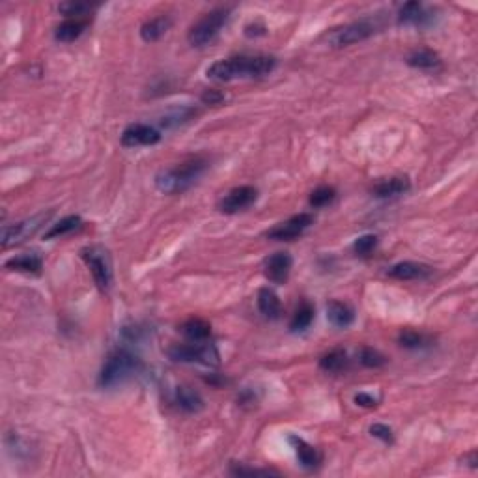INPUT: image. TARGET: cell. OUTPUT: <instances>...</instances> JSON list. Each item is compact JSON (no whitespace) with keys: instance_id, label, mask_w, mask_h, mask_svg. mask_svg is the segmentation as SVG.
I'll return each mask as SVG.
<instances>
[{"instance_id":"8d00e7d4","label":"cell","mask_w":478,"mask_h":478,"mask_svg":"<svg viewBox=\"0 0 478 478\" xmlns=\"http://www.w3.org/2000/svg\"><path fill=\"white\" fill-rule=\"evenodd\" d=\"M245 34L249 36V38H256V36H263L266 34V27H263L262 23H252V24H247L245 27Z\"/></svg>"},{"instance_id":"f1b7e54d","label":"cell","mask_w":478,"mask_h":478,"mask_svg":"<svg viewBox=\"0 0 478 478\" xmlns=\"http://www.w3.org/2000/svg\"><path fill=\"white\" fill-rule=\"evenodd\" d=\"M358 361L361 365L366 366V368H382V366L387 365V357L383 355L382 352H377L374 347H361L358 352Z\"/></svg>"},{"instance_id":"9c48e42d","label":"cell","mask_w":478,"mask_h":478,"mask_svg":"<svg viewBox=\"0 0 478 478\" xmlns=\"http://www.w3.org/2000/svg\"><path fill=\"white\" fill-rule=\"evenodd\" d=\"M312 224V213H299V215L290 217L288 221L275 224L271 230H268L266 236H268L269 239H275V241H294V239L301 238L303 233L307 232Z\"/></svg>"},{"instance_id":"9a60e30c","label":"cell","mask_w":478,"mask_h":478,"mask_svg":"<svg viewBox=\"0 0 478 478\" xmlns=\"http://www.w3.org/2000/svg\"><path fill=\"white\" fill-rule=\"evenodd\" d=\"M410 187L411 183L407 178H389V180H383V182L376 183V185L372 187V194H374L376 198H394V196H400V194L407 193Z\"/></svg>"},{"instance_id":"e575fe53","label":"cell","mask_w":478,"mask_h":478,"mask_svg":"<svg viewBox=\"0 0 478 478\" xmlns=\"http://www.w3.org/2000/svg\"><path fill=\"white\" fill-rule=\"evenodd\" d=\"M377 402H379V400L374 398V396L368 393L355 394V404L361 405V407H376Z\"/></svg>"},{"instance_id":"4dcf8cb0","label":"cell","mask_w":478,"mask_h":478,"mask_svg":"<svg viewBox=\"0 0 478 478\" xmlns=\"http://www.w3.org/2000/svg\"><path fill=\"white\" fill-rule=\"evenodd\" d=\"M335 198H336L335 189L329 187V185H321V187L314 189L308 202H310L312 208H325V205H329Z\"/></svg>"},{"instance_id":"d6986e66","label":"cell","mask_w":478,"mask_h":478,"mask_svg":"<svg viewBox=\"0 0 478 478\" xmlns=\"http://www.w3.org/2000/svg\"><path fill=\"white\" fill-rule=\"evenodd\" d=\"M258 308L263 314V318L268 319H279L282 316L280 299L271 288H260V291H258Z\"/></svg>"},{"instance_id":"5bb4252c","label":"cell","mask_w":478,"mask_h":478,"mask_svg":"<svg viewBox=\"0 0 478 478\" xmlns=\"http://www.w3.org/2000/svg\"><path fill=\"white\" fill-rule=\"evenodd\" d=\"M290 443L294 447V450H296L297 460H299V463L305 469H316V467H319L321 454H319V450L316 447L308 444L305 439L297 437V435H290Z\"/></svg>"},{"instance_id":"1f68e13d","label":"cell","mask_w":478,"mask_h":478,"mask_svg":"<svg viewBox=\"0 0 478 478\" xmlns=\"http://www.w3.org/2000/svg\"><path fill=\"white\" fill-rule=\"evenodd\" d=\"M376 247H377L376 236H374V233H365V236H361V238L355 239V243H353V252H355L357 256H368V254L374 252Z\"/></svg>"},{"instance_id":"4fadbf2b","label":"cell","mask_w":478,"mask_h":478,"mask_svg":"<svg viewBox=\"0 0 478 478\" xmlns=\"http://www.w3.org/2000/svg\"><path fill=\"white\" fill-rule=\"evenodd\" d=\"M400 24H415V27H426L432 23V15L428 12L422 2H405L398 12Z\"/></svg>"},{"instance_id":"7a4b0ae2","label":"cell","mask_w":478,"mask_h":478,"mask_svg":"<svg viewBox=\"0 0 478 478\" xmlns=\"http://www.w3.org/2000/svg\"><path fill=\"white\" fill-rule=\"evenodd\" d=\"M208 165L210 163L202 159V157H193V159L183 161L182 165L161 171L155 176V187L165 194L183 193V191H187L191 185L198 182V178L204 174Z\"/></svg>"},{"instance_id":"277c9868","label":"cell","mask_w":478,"mask_h":478,"mask_svg":"<svg viewBox=\"0 0 478 478\" xmlns=\"http://www.w3.org/2000/svg\"><path fill=\"white\" fill-rule=\"evenodd\" d=\"M228 17H230L228 8H217V10L205 13L204 17H200L189 30V43L193 47H205L213 43L217 36L221 34V30L224 29V24L228 23Z\"/></svg>"},{"instance_id":"d6a6232c","label":"cell","mask_w":478,"mask_h":478,"mask_svg":"<svg viewBox=\"0 0 478 478\" xmlns=\"http://www.w3.org/2000/svg\"><path fill=\"white\" fill-rule=\"evenodd\" d=\"M230 472L236 475V477H269V475H277V477H279L280 475V472L275 471V469H258V467L239 465V463H232Z\"/></svg>"},{"instance_id":"603a6c76","label":"cell","mask_w":478,"mask_h":478,"mask_svg":"<svg viewBox=\"0 0 478 478\" xmlns=\"http://www.w3.org/2000/svg\"><path fill=\"white\" fill-rule=\"evenodd\" d=\"M171 24H172L171 17H166V15L150 19V21H146V23L143 24V29H140V38H143L146 43L157 41L159 38H163V36L168 32Z\"/></svg>"},{"instance_id":"484cf974","label":"cell","mask_w":478,"mask_h":478,"mask_svg":"<svg viewBox=\"0 0 478 478\" xmlns=\"http://www.w3.org/2000/svg\"><path fill=\"white\" fill-rule=\"evenodd\" d=\"M80 224H82V219H80L79 215L64 217V219H60L58 222H55V224H52V226L47 230L43 238L45 239L64 238V236H68V233L75 232V230H79Z\"/></svg>"},{"instance_id":"8992f818","label":"cell","mask_w":478,"mask_h":478,"mask_svg":"<svg viewBox=\"0 0 478 478\" xmlns=\"http://www.w3.org/2000/svg\"><path fill=\"white\" fill-rule=\"evenodd\" d=\"M379 24L374 21V19H361V21H355V23L344 24L340 29L331 30L327 34V43H329L333 49H342V47H349L353 43H358V41H365L368 38L376 34Z\"/></svg>"},{"instance_id":"8fae6325","label":"cell","mask_w":478,"mask_h":478,"mask_svg":"<svg viewBox=\"0 0 478 478\" xmlns=\"http://www.w3.org/2000/svg\"><path fill=\"white\" fill-rule=\"evenodd\" d=\"M122 146L137 148V146H154L161 140V133L146 124H131L122 133Z\"/></svg>"},{"instance_id":"4316f807","label":"cell","mask_w":478,"mask_h":478,"mask_svg":"<svg viewBox=\"0 0 478 478\" xmlns=\"http://www.w3.org/2000/svg\"><path fill=\"white\" fill-rule=\"evenodd\" d=\"M314 321V307L310 303H303L301 307L297 308L294 318L290 321V331L291 333H301V331L308 329L310 324Z\"/></svg>"},{"instance_id":"d590c367","label":"cell","mask_w":478,"mask_h":478,"mask_svg":"<svg viewBox=\"0 0 478 478\" xmlns=\"http://www.w3.org/2000/svg\"><path fill=\"white\" fill-rule=\"evenodd\" d=\"M202 101H204L205 105H219L221 101H224V96L217 90H205L204 94H202Z\"/></svg>"},{"instance_id":"5b68a950","label":"cell","mask_w":478,"mask_h":478,"mask_svg":"<svg viewBox=\"0 0 478 478\" xmlns=\"http://www.w3.org/2000/svg\"><path fill=\"white\" fill-rule=\"evenodd\" d=\"M166 355L176 363H196L204 366L219 365V352L213 344L205 342H191V344H172L166 349Z\"/></svg>"},{"instance_id":"836d02e7","label":"cell","mask_w":478,"mask_h":478,"mask_svg":"<svg viewBox=\"0 0 478 478\" xmlns=\"http://www.w3.org/2000/svg\"><path fill=\"white\" fill-rule=\"evenodd\" d=\"M370 433L374 435V437L382 439L383 443H387V444H391L394 441L393 430H391L387 424H374V426L370 428Z\"/></svg>"},{"instance_id":"52a82bcc","label":"cell","mask_w":478,"mask_h":478,"mask_svg":"<svg viewBox=\"0 0 478 478\" xmlns=\"http://www.w3.org/2000/svg\"><path fill=\"white\" fill-rule=\"evenodd\" d=\"M80 256H82V260H85L88 269H90L97 288L101 291H107L110 288V284H113V263H110L108 252L103 247L92 245L85 247L80 251Z\"/></svg>"},{"instance_id":"e0dca14e","label":"cell","mask_w":478,"mask_h":478,"mask_svg":"<svg viewBox=\"0 0 478 478\" xmlns=\"http://www.w3.org/2000/svg\"><path fill=\"white\" fill-rule=\"evenodd\" d=\"M176 404L185 413H200L204 410V398L200 396L198 391L189 385H180L176 389Z\"/></svg>"},{"instance_id":"2e32d148","label":"cell","mask_w":478,"mask_h":478,"mask_svg":"<svg viewBox=\"0 0 478 478\" xmlns=\"http://www.w3.org/2000/svg\"><path fill=\"white\" fill-rule=\"evenodd\" d=\"M432 273V268L422 266L417 262H400L394 263L393 268L389 269L387 275L393 279L398 280H417V279H426Z\"/></svg>"},{"instance_id":"30bf717a","label":"cell","mask_w":478,"mask_h":478,"mask_svg":"<svg viewBox=\"0 0 478 478\" xmlns=\"http://www.w3.org/2000/svg\"><path fill=\"white\" fill-rule=\"evenodd\" d=\"M258 200V189L252 185H241L232 191H228L221 200H219V211L226 213V215H233L239 211L249 210L254 202Z\"/></svg>"},{"instance_id":"7402d4cb","label":"cell","mask_w":478,"mask_h":478,"mask_svg":"<svg viewBox=\"0 0 478 478\" xmlns=\"http://www.w3.org/2000/svg\"><path fill=\"white\" fill-rule=\"evenodd\" d=\"M319 368L327 374H342L349 368V358L344 349H333L319 358Z\"/></svg>"},{"instance_id":"ffe728a7","label":"cell","mask_w":478,"mask_h":478,"mask_svg":"<svg viewBox=\"0 0 478 478\" xmlns=\"http://www.w3.org/2000/svg\"><path fill=\"white\" fill-rule=\"evenodd\" d=\"M182 335L185 338H189V342H205L211 336V325L202 318H189L187 321H183L182 327Z\"/></svg>"},{"instance_id":"6da1fadb","label":"cell","mask_w":478,"mask_h":478,"mask_svg":"<svg viewBox=\"0 0 478 478\" xmlns=\"http://www.w3.org/2000/svg\"><path fill=\"white\" fill-rule=\"evenodd\" d=\"M277 68V60L268 55H239L211 64L205 75L217 82H230L236 79H260Z\"/></svg>"},{"instance_id":"ba28073f","label":"cell","mask_w":478,"mask_h":478,"mask_svg":"<svg viewBox=\"0 0 478 478\" xmlns=\"http://www.w3.org/2000/svg\"><path fill=\"white\" fill-rule=\"evenodd\" d=\"M49 217H51V211L49 213H40V215L32 217V219H24L21 222H15V224H4L2 226V247L10 249V247L19 245V243L32 238L45 224Z\"/></svg>"},{"instance_id":"d4e9b609","label":"cell","mask_w":478,"mask_h":478,"mask_svg":"<svg viewBox=\"0 0 478 478\" xmlns=\"http://www.w3.org/2000/svg\"><path fill=\"white\" fill-rule=\"evenodd\" d=\"M405 62H407V66H411V68L433 69L441 64V58H439L437 52L432 51V49H417V51L407 55Z\"/></svg>"},{"instance_id":"f546056e","label":"cell","mask_w":478,"mask_h":478,"mask_svg":"<svg viewBox=\"0 0 478 478\" xmlns=\"http://www.w3.org/2000/svg\"><path fill=\"white\" fill-rule=\"evenodd\" d=\"M97 4H92V2H64V4H60L58 6V12L64 13V15H68V17H75V19H80L85 17V15H88V13L92 12V10H96Z\"/></svg>"},{"instance_id":"44dd1931","label":"cell","mask_w":478,"mask_h":478,"mask_svg":"<svg viewBox=\"0 0 478 478\" xmlns=\"http://www.w3.org/2000/svg\"><path fill=\"white\" fill-rule=\"evenodd\" d=\"M86 27H88L86 19H68L62 24H58L57 30H55V38L58 41H64V43H71V41L79 40Z\"/></svg>"},{"instance_id":"7c38bea8","label":"cell","mask_w":478,"mask_h":478,"mask_svg":"<svg viewBox=\"0 0 478 478\" xmlns=\"http://www.w3.org/2000/svg\"><path fill=\"white\" fill-rule=\"evenodd\" d=\"M294 260L288 252H275L263 262V275L273 284H286L290 279Z\"/></svg>"},{"instance_id":"ac0fdd59","label":"cell","mask_w":478,"mask_h":478,"mask_svg":"<svg viewBox=\"0 0 478 478\" xmlns=\"http://www.w3.org/2000/svg\"><path fill=\"white\" fill-rule=\"evenodd\" d=\"M327 319L338 329H347L355 321V310L347 303L331 301L327 305Z\"/></svg>"},{"instance_id":"cb8c5ba5","label":"cell","mask_w":478,"mask_h":478,"mask_svg":"<svg viewBox=\"0 0 478 478\" xmlns=\"http://www.w3.org/2000/svg\"><path fill=\"white\" fill-rule=\"evenodd\" d=\"M41 258L36 254H21V256L10 258L4 268L10 271H19V273H34L38 275L41 271Z\"/></svg>"},{"instance_id":"83f0119b","label":"cell","mask_w":478,"mask_h":478,"mask_svg":"<svg viewBox=\"0 0 478 478\" xmlns=\"http://www.w3.org/2000/svg\"><path fill=\"white\" fill-rule=\"evenodd\" d=\"M400 346L405 347V349H422V347L430 346V338L426 335H422L419 331L413 329H404L398 335Z\"/></svg>"},{"instance_id":"3957f363","label":"cell","mask_w":478,"mask_h":478,"mask_svg":"<svg viewBox=\"0 0 478 478\" xmlns=\"http://www.w3.org/2000/svg\"><path fill=\"white\" fill-rule=\"evenodd\" d=\"M140 368H143V363L137 355H133L126 349H116L105 361L99 377H97V385L101 389L118 387L122 383H126L129 377L138 374Z\"/></svg>"}]
</instances>
